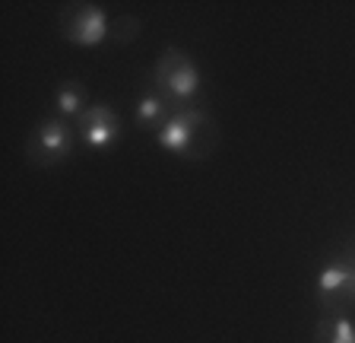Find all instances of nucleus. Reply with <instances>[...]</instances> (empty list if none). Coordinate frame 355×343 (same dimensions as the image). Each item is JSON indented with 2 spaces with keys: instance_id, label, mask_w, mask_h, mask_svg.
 I'll return each instance as SVG.
<instances>
[{
  "instance_id": "nucleus-8",
  "label": "nucleus",
  "mask_w": 355,
  "mask_h": 343,
  "mask_svg": "<svg viewBox=\"0 0 355 343\" xmlns=\"http://www.w3.org/2000/svg\"><path fill=\"white\" fill-rule=\"evenodd\" d=\"M54 108H58L60 118L67 121H80L89 112V90L80 80H67L60 83L58 96H54Z\"/></svg>"
},
{
  "instance_id": "nucleus-1",
  "label": "nucleus",
  "mask_w": 355,
  "mask_h": 343,
  "mask_svg": "<svg viewBox=\"0 0 355 343\" xmlns=\"http://www.w3.org/2000/svg\"><path fill=\"white\" fill-rule=\"evenodd\" d=\"M222 134L219 124L213 121V115H207L203 108H178L168 118V124L155 134V143L165 149V153H175V156L187 159V162H200V159H209L219 147Z\"/></svg>"
},
{
  "instance_id": "nucleus-10",
  "label": "nucleus",
  "mask_w": 355,
  "mask_h": 343,
  "mask_svg": "<svg viewBox=\"0 0 355 343\" xmlns=\"http://www.w3.org/2000/svg\"><path fill=\"white\" fill-rule=\"evenodd\" d=\"M140 32V19H133V16H121V19H111V38L118 42V45H127L133 42Z\"/></svg>"
},
{
  "instance_id": "nucleus-9",
  "label": "nucleus",
  "mask_w": 355,
  "mask_h": 343,
  "mask_svg": "<svg viewBox=\"0 0 355 343\" xmlns=\"http://www.w3.org/2000/svg\"><path fill=\"white\" fill-rule=\"evenodd\" d=\"M314 343H355V324L343 315H327L314 328Z\"/></svg>"
},
{
  "instance_id": "nucleus-6",
  "label": "nucleus",
  "mask_w": 355,
  "mask_h": 343,
  "mask_svg": "<svg viewBox=\"0 0 355 343\" xmlns=\"http://www.w3.org/2000/svg\"><path fill=\"white\" fill-rule=\"evenodd\" d=\"M121 115L111 105H89V112L76 121V134L89 149H111L121 140Z\"/></svg>"
},
{
  "instance_id": "nucleus-4",
  "label": "nucleus",
  "mask_w": 355,
  "mask_h": 343,
  "mask_svg": "<svg viewBox=\"0 0 355 343\" xmlns=\"http://www.w3.org/2000/svg\"><path fill=\"white\" fill-rule=\"evenodd\" d=\"M60 35L70 45L80 48H98L102 42L111 38V16L105 13L98 3H86V0H73L60 7Z\"/></svg>"
},
{
  "instance_id": "nucleus-11",
  "label": "nucleus",
  "mask_w": 355,
  "mask_h": 343,
  "mask_svg": "<svg viewBox=\"0 0 355 343\" xmlns=\"http://www.w3.org/2000/svg\"><path fill=\"white\" fill-rule=\"evenodd\" d=\"M352 267H355V261H352Z\"/></svg>"
},
{
  "instance_id": "nucleus-3",
  "label": "nucleus",
  "mask_w": 355,
  "mask_h": 343,
  "mask_svg": "<svg viewBox=\"0 0 355 343\" xmlns=\"http://www.w3.org/2000/svg\"><path fill=\"white\" fill-rule=\"evenodd\" d=\"M76 137L80 134H76V127L70 121L60 118V115H51V118H44L29 134V140H26V159L35 169H51V165L64 162L73 153Z\"/></svg>"
},
{
  "instance_id": "nucleus-5",
  "label": "nucleus",
  "mask_w": 355,
  "mask_h": 343,
  "mask_svg": "<svg viewBox=\"0 0 355 343\" xmlns=\"http://www.w3.org/2000/svg\"><path fill=\"white\" fill-rule=\"evenodd\" d=\"M318 302L327 315H343L355 306V267L346 258L324 264L318 274Z\"/></svg>"
},
{
  "instance_id": "nucleus-7",
  "label": "nucleus",
  "mask_w": 355,
  "mask_h": 343,
  "mask_svg": "<svg viewBox=\"0 0 355 343\" xmlns=\"http://www.w3.org/2000/svg\"><path fill=\"white\" fill-rule=\"evenodd\" d=\"M175 112L178 108L162 96V92L149 90V92H143L140 102H137V108H133V124L140 127V131H153V134H159Z\"/></svg>"
},
{
  "instance_id": "nucleus-2",
  "label": "nucleus",
  "mask_w": 355,
  "mask_h": 343,
  "mask_svg": "<svg viewBox=\"0 0 355 343\" xmlns=\"http://www.w3.org/2000/svg\"><path fill=\"white\" fill-rule=\"evenodd\" d=\"M153 83L175 108H187V102H193L200 96L203 76H200V67L193 64L191 54L181 51V48H168L155 60Z\"/></svg>"
}]
</instances>
